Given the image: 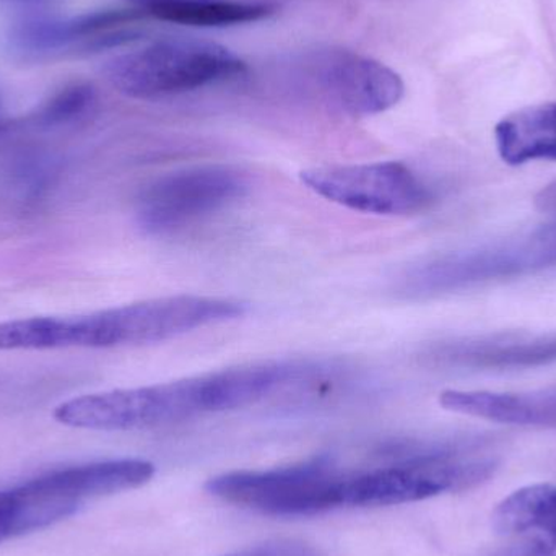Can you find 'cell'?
<instances>
[{"mask_svg": "<svg viewBox=\"0 0 556 556\" xmlns=\"http://www.w3.org/2000/svg\"><path fill=\"white\" fill-rule=\"evenodd\" d=\"M263 394V375L250 363L142 388L81 395L58 405L54 418L80 430H146L248 407Z\"/></svg>", "mask_w": 556, "mask_h": 556, "instance_id": "cell-1", "label": "cell"}, {"mask_svg": "<svg viewBox=\"0 0 556 556\" xmlns=\"http://www.w3.org/2000/svg\"><path fill=\"white\" fill-rule=\"evenodd\" d=\"M556 267V220L508 240L443 254L412 266L395 290L407 300H428Z\"/></svg>", "mask_w": 556, "mask_h": 556, "instance_id": "cell-2", "label": "cell"}, {"mask_svg": "<svg viewBox=\"0 0 556 556\" xmlns=\"http://www.w3.org/2000/svg\"><path fill=\"white\" fill-rule=\"evenodd\" d=\"M155 466L140 459L101 460L52 470L5 490L12 539L71 518L88 502L146 485Z\"/></svg>", "mask_w": 556, "mask_h": 556, "instance_id": "cell-3", "label": "cell"}, {"mask_svg": "<svg viewBox=\"0 0 556 556\" xmlns=\"http://www.w3.org/2000/svg\"><path fill=\"white\" fill-rule=\"evenodd\" d=\"M247 62L217 42L168 38L119 55L108 78L126 97L156 100L247 74Z\"/></svg>", "mask_w": 556, "mask_h": 556, "instance_id": "cell-4", "label": "cell"}, {"mask_svg": "<svg viewBox=\"0 0 556 556\" xmlns=\"http://www.w3.org/2000/svg\"><path fill=\"white\" fill-rule=\"evenodd\" d=\"M346 473L314 459L280 469L241 470L208 480L207 492L230 505L280 518L316 516L345 508Z\"/></svg>", "mask_w": 556, "mask_h": 556, "instance_id": "cell-5", "label": "cell"}, {"mask_svg": "<svg viewBox=\"0 0 556 556\" xmlns=\"http://www.w3.org/2000/svg\"><path fill=\"white\" fill-rule=\"evenodd\" d=\"M247 191V176L233 166L178 169L143 189L137 201V222L146 233L172 235L225 211Z\"/></svg>", "mask_w": 556, "mask_h": 556, "instance_id": "cell-6", "label": "cell"}, {"mask_svg": "<svg viewBox=\"0 0 556 556\" xmlns=\"http://www.w3.org/2000/svg\"><path fill=\"white\" fill-rule=\"evenodd\" d=\"M300 178L314 194L363 214H418L433 202L428 186L401 162L323 166Z\"/></svg>", "mask_w": 556, "mask_h": 556, "instance_id": "cell-7", "label": "cell"}, {"mask_svg": "<svg viewBox=\"0 0 556 556\" xmlns=\"http://www.w3.org/2000/svg\"><path fill=\"white\" fill-rule=\"evenodd\" d=\"M147 16L134 7L97 10L72 16H46L10 29V49L28 58H49L78 51H103L136 41Z\"/></svg>", "mask_w": 556, "mask_h": 556, "instance_id": "cell-8", "label": "cell"}, {"mask_svg": "<svg viewBox=\"0 0 556 556\" xmlns=\"http://www.w3.org/2000/svg\"><path fill=\"white\" fill-rule=\"evenodd\" d=\"M324 91L352 116H375L404 98L401 75L382 62L350 51H330L317 62Z\"/></svg>", "mask_w": 556, "mask_h": 556, "instance_id": "cell-9", "label": "cell"}, {"mask_svg": "<svg viewBox=\"0 0 556 556\" xmlns=\"http://www.w3.org/2000/svg\"><path fill=\"white\" fill-rule=\"evenodd\" d=\"M441 368L506 371L556 363V332L539 336H486L447 340L425 353Z\"/></svg>", "mask_w": 556, "mask_h": 556, "instance_id": "cell-10", "label": "cell"}, {"mask_svg": "<svg viewBox=\"0 0 556 556\" xmlns=\"http://www.w3.org/2000/svg\"><path fill=\"white\" fill-rule=\"evenodd\" d=\"M440 404L454 414L495 424L556 430V386L529 392L447 389L441 392Z\"/></svg>", "mask_w": 556, "mask_h": 556, "instance_id": "cell-11", "label": "cell"}, {"mask_svg": "<svg viewBox=\"0 0 556 556\" xmlns=\"http://www.w3.org/2000/svg\"><path fill=\"white\" fill-rule=\"evenodd\" d=\"M496 149L511 166L535 160L556 162V103L522 108L495 127Z\"/></svg>", "mask_w": 556, "mask_h": 556, "instance_id": "cell-12", "label": "cell"}, {"mask_svg": "<svg viewBox=\"0 0 556 556\" xmlns=\"http://www.w3.org/2000/svg\"><path fill=\"white\" fill-rule=\"evenodd\" d=\"M127 3L147 18L201 28L244 25L274 13L269 3L243 0H127Z\"/></svg>", "mask_w": 556, "mask_h": 556, "instance_id": "cell-13", "label": "cell"}, {"mask_svg": "<svg viewBox=\"0 0 556 556\" xmlns=\"http://www.w3.org/2000/svg\"><path fill=\"white\" fill-rule=\"evenodd\" d=\"M493 522L502 534L556 538V485L518 490L496 508Z\"/></svg>", "mask_w": 556, "mask_h": 556, "instance_id": "cell-14", "label": "cell"}, {"mask_svg": "<svg viewBox=\"0 0 556 556\" xmlns=\"http://www.w3.org/2000/svg\"><path fill=\"white\" fill-rule=\"evenodd\" d=\"M97 94L88 84H71L49 98L31 117L36 126L55 127L84 117L93 108Z\"/></svg>", "mask_w": 556, "mask_h": 556, "instance_id": "cell-15", "label": "cell"}, {"mask_svg": "<svg viewBox=\"0 0 556 556\" xmlns=\"http://www.w3.org/2000/svg\"><path fill=\"white\" fill-rule=\"evenodd\" d=\"M495 556H556V538L534 535L505 548Z\"/></svg>", "mask_w": 556, "mask_h": 556, "instance_id": "cell-16", "label": "cell"}, {"mask_svg": "<svg viewBox=\"0 0 556 556\" xmlns=\"http://www.w3.org/2000/svg\"><path fill=\"white\" fill-rule=\"evenodd\" d=\"M228 556H319L309 545L300 542H274V544L261 545L240 554Z\"/></svg>", "mask_w": 556, "mask_h": 556, "instance_id": "cell-17", "label": "cell"}, {"mask_svg": "<svg viewBox=\"0 0 556 556\" xmlns=\"http://www.w3.org/2000/svg\"><path fill=\"white\" fill-rule=\"evenodd\" d=\"M538 207L544 212H556V181L542 189L538 195Z\"/></svg>", "mask_w": 556, "mask_h": 556, "instance_id": "cell-18", "label": "cell"}, {"mask_svg": "<svg viewBox=\"0 0 556 556\" xmlns=\"http://www.w3.org/2000/svg\"><path fill=\"white\" fill-rule=\"evenodd\" d=\"M12 539L10 534L9 515H7L5 490L0 492V544Z\"/></svg>", "mask_w": 556, "mask_h": 556, "instance_id": "cell-19", "label": "cell"}, {"mask_svg": "<svg viewBox=\"0 0 556 556\" xmlns=\"http://www.w3.org/2000/svg\"><path fill=\"white\" fill-rule=\"evenodd\" d=\"M0 2L5 3V5L31 7L41 5V3L51 2V0H0Z\"/></svg>", "mask_w": 556, "mask_h": 556, "instance_id": "cell-20", "label": "cell"}, {"mask_svg": "<svg viewBox=\"0 0 556 556\" xmlns=\"http://www.w3.org/2000/svg\"><path fill=\"white\" fill-rule=\"evenodd\" d=\"M10 127H12V124H10L9 121L0 119V136H2V134H5L7 130L10 129Z\"/></svg>", "mask_w": 556, "mask_h": 556, "instance_id": "cell-21", "label": "cell"}, {"mask_svg": "<svg viewBox=\"0 0 556 556\" xmlns=\"http://www.w3.org/2000/svg\"><path fill=\"white\" fill-rule=\"evenodd\" d=\"M0 108H2V93H0Z\"/></svg>", "mask_w": 556, "mask_h": 556, "instance_id": "cell-22", "label": "cell"}]
</instances>
